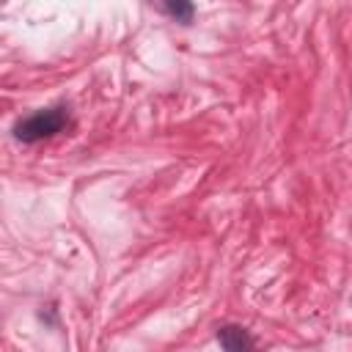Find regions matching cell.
<instances>
[{
  "label": "cell",
  "mask_w": 352,
  "mask_h": 352,
  "mask_svg": "<svg viewBox=\"0 0 352 352\" xmlns=\"http://www.w3.org/2000/svg\"><path fill=\"white\" fill-rule=\"evenodd\" d=\"M69 124V107L66 104H55V107H44L30 113L28 118L14 124V138L22 143H38L44 138H52L58 132H63V126Z\"/></svg>",
  "instance_id": "1"
},
{
  "label": "cell",
  "mask_w": 352,
  "mask_h": 352,
  "mask_svg": "<svg viewBox=\"0 0 352 352\" xmlns=\"http://www.w3.org/2000/svg\"><path fill=\"white\" fill-rule=\"evenodd\" d=\"M217 344L223 346V352H256V341L242 324L217 327Z\"/></svg>",
  "instance_id": "2"
},
{
  "label": "cell",
  "mask_w": 352,
  "mask_h": 352,
  "mask_svg": "<svg viewBox=\"0 0 352 352\" xmlns=\"http://www.w3.org/2000/svg\"><path fill=\"white\" fill-rule=\"evenodd\" d=\"M160 11H165L168 16H173V19L182 22V25H190L192 16H195V6L187 3V0H168V3L160 6Z\"/></svg>",
  "instance_id": "3"
}]
</instances>
